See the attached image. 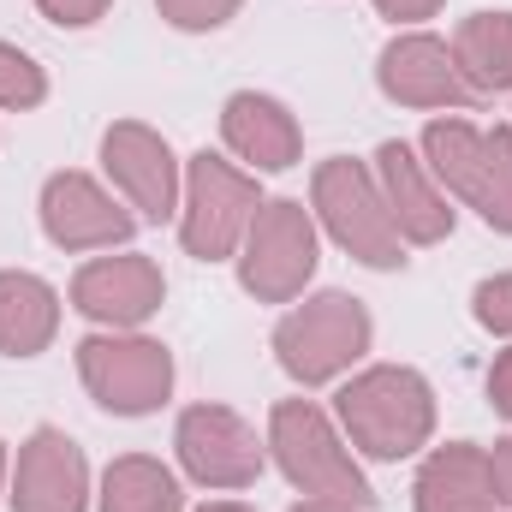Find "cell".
Listing matches in <instances>:
<instances>
[{"label": "cell", "mask_w": 512, "mask_h": 512, "mask_svg": "<svg viewBox=\"0 0 512 512\" xmlns=\"http://www.w3.org/2000/svg\"><path fill=\"white\" fill-rule=\"evenodd\" d=\"M334 417H340V435L364 459L399 465L423 453L435 435V387L411 364H370L334 393Z\"/></svg>", "instance_id": "1"}, {"label": "cell", "mask_w": 512, "mask_h": 512, "mask_svg": "<svg viewBox=\"0 0 512 512\" xmlns=\"http://www.w3.org/2000/svg\"><path fill=\"white\" fill-rule=\"evenodd\" d=\"M268 453L286 471L292 489L304 495H328L346 507H376V489L364 477V465L352 459V441L334 429V417L316 399H280L268 411Z\"/></svg>", "instance_id": "2"}, {"label": "cell", "mask_w": 512, "mask_h": 512, "mask_svg": "<svg viewBox=\"0 0 512 512\" xmlns=\"http://www.w3.org/2000/svg\"><path fill=\"white\" fill-rule=\"evenodd\" d=\"M423 167L459 203H471L495 233H512V126H471V120H429L423 126Z\"/></svg>", "instance_id": "3"}, {"label": "cell", "mask_w": 512, "mask_h": 512, "mask_svg": "<svg viewBox=\"0 0 512 512\" xmlns=\"http://www.w3.org/2000/svg\"><path fill=\"white\" fill-rule=\"evenodd\" d=\"M370 340H376V322H370L364 298H352V292H316L274 322V358L298 387L340 382L370 352Z\"/></svg>", "instance_id": "4"}, {"label": "cell", "mask_w": 512, "mask_h": 512, "mask_svg": "<svg viewBox=\"0 0 512 512\" xmlns=\"http://www.w3.org/2000/svg\"><path fill=\"white\" fill-rule=\"evenodd\" d=\"M310 215L328 227V239L352 262L382 268V274L405 268V239H399V227H393V215L382 203V185L364 161H352V155L322 161L316 179H310Z\"/></svg>", "instance_id": "5"}, {"label": "cell", "mask_w": 512, "mask_h": 512, "mask_svg": "<svg viewBox=\"0 0 512 512\" xmlns=\"http://www.w3.org/2000/svg\"><path fill=\"white\" fill-rule=\"evenodd\" d=\"M256 209H262L256 173L233 167L227 155H209V149H197L185 161V197H179V245H185V256H197V262L239 256Z\"/></svg>", "instance_id": "6"}, {"label": "cell", "mask_w": 512, "mask_h": 512, "mask_svg": "<svg viewBox=\"0 0 512 512\" xmlns=\"http://www.w3.org/2000/svg\"><path fill=\"white\" fill-rule=\"evenodd\" d=\"M78 382L114 417H149L173 393V352L137 328H102L78 340Z\"/></svg>", "instance_id": "7"}, {"label": "cell", "mask_w": 512, "mask_h": 512, "mask_svg": "<svg viewBox=\"0 0 512 512\" xmlns=\"http://www.w3.org/2000/svg\"><path fill=\"white\" fill-rule=\"evenodd\" d=\"M322 262L316 221L298 197H268L251 215V233L239 245V286L256 304H292Z\"/></svg>", "instance_id": "8"}, {"label": "cell", "mask_w": 512, "mask_h": 512, "mask_svg": "<svg viewBox=\"0 0 512 512\" xmlns=\"http://www.w3.org/2000/svg\"><path fill=\"white\" fill-rule=\"evenodd\" d=\"M173 447H179L185 477L203 489H251L268 465V453H262L268 441H256V429L233 405H209V399L179 411Z\"/></svg>", "instance_id": "9"}, {"label": "cell", "mask_w": 512, "mask_h": 512, "mask_svg": "<svg viewBox=\"0 0 512 512\" xmlns=\"http://www.w3.org/2000/svg\"><path fill=\"white\" fill-rule=\"evenodd\" d=\"M102 167L108 179L126 191L131 215L137 221H173L179 215V197H185V179H179V155L173 143L143 120H114L102 131Z\"/></svg>", "instance_id": "10"}, {"label": "cell", "mask_w": 512, "mask_h": 512, "mask_svg": "<svg viewBox=\"0 0 512 512\" xmlns=\"http://www.w3.org/2000/svg\"><path fill=\"white\" fill-rule=\"evenodd\" d=\"M36 209H42L48 245H60V251H114V245H126L131 233H137L131 203H120L102 179H90L78 167L48 173Z\"/></svg>", "instance_id": "11"}, {"label": "cell", "mask_w": 512, "mask_h": 512, "mask_svg": "<svg viewBox=\"0 0 512 512\" xmlns=\"http://www.w3.org/2000/svg\"><path fill=\"white\" fill-rule=\"evenodd\" d=\"M6 507L12 512H90V459L84 447L54 429L36 423L18 447V465L6 477Z\"/></svg>", "instance_id": "12"}, {"label": "cell", "mask_w": 512, "mask_h": 512, "mask_svg": "<svg viewBox=\"0 0 512 512\" xmlns=\"http://www.w3.org/2000/svg\"><path fill=\"white\" fill-rule=\"evenodd\" d=\"M376 84H382L387 102L399 108H453V114H471L483 96L465 84L459 60H453V42L429 36V30H405L393 36L376 60Z\"/></svg>", "instance_id": "13"}, {"label": "cell", "mask_w": 512, "mask_h": 512, "mask_svg": "<svg viewBox=\"0 0 512 512\" xmlns=\"http://www.w3.org/2000/svg\"><path fill=\"white\" fill-rule=\"evenodd\" d=\"M161 298H167V274L143 251L90 256L72 274V310L90 316L96 328H143L161 310Z\"/></svg>", "instance_id": "14"}, {"label": "cell", "mask_w": 512, "mask_h": 512, "mask_svg": "<svg viewBox=\"0 0 512 512\" xmlns=\"http://www.w3.org/2000/svg\"><path fill=\"white\" fill-rule=\"evenodd\" d=\"M376 185H382V203L405 245H441L453 233V197L435 185V173L417 161L411 143L387 137L376 149Z\"/></svg>", "instance_id": "15"}, {"label": "cell", "mask_w": 512, "mask_h": 512, "mask_svg": "<svg viewBox=\"0 0 512 512\" xmlns=\"http://www.w3.org/2000/svg\"><path fill=\"white\" fill-rule=\"evenodd\" d=\"M221 137L239 161H251V173H286L304 155V131L292 120L286 102L262 96V90H233L221 108Z\"/></svg>", "instance_id": "16"}, {"label": "cell", "mask_w": 512, "mask_h": 512, "mask_svg": "<svg viewBox=\"0 0 512 512\" xmlns=\"http://www.w3.org/2000/svg\"><path fill=\"white\" fill-rule=\"evenodd\" d=\"M417 512H495V471H489V453L477 441H447L423 459L417 471Z\"/></svg>", "instance_id": "17"}, {"label": "cell", "mask_w": 512, "mask_h": 512, "mask_svg": "<svg viewBox=\"0 0 512 512\" xmlns=\"http://www.w3.org/2000/svg\"><path fill=\"white\" fill-rule=\"evenodd\" d=\"M60 334V292L30 268H0V358H42Z\"/></svg>", "instance_id": "18"}, {"label": "cell", "mask_w": 512, "mask_h": 512, "mask_svg": "<svg viewBox=\"0 0 512 512\" xmlns=\"http://www.w3.org/2000/svg\"><path fill=\"white\" fill-rule=\"evenodd\" d=\"M453 60L477 96L512 90V12H471L453 30Z\"/></svg>", "instance_id": "19"}, {"label": "cell", "mask_w": 512, "mask_h": 512, "mask_svg": "<svg viewBox=\"0 0 512 512\" xmlns=\"http://www.w3.org/2000/svg\"><path fill=\"white\" fill-rule=\"evenodd\" d=\"M102 512H185V489L179 477L149 459V453H126L102 471V495H96Z\"/></svg>", "instance_id": "20"}, {"label": "cell", "mask_w": 512, "mask_h": 512, "mask_svg": "<svg viewBox=\"0 0 512 512\" xmlns=\"http://www.w3.org/2000/svg\"><path fill=\"white\" fill-rule=\"evenodd\" d=\"M42 102H48V72L18 42H0V108L6 114H30Z\"/></svg>", "instance_id": "21"}, {"label": "cell", "mask_w": 512, "mask_h": 512, "mask_svg": "<svg viewBox=\"0 0 512 512\" xmlns=\"http://www.w3.org/2000/svg\"><path fill=\"white\" fill-rule=\"evenodd\" d=\"M239 6H245V0H155V12H161L173 30H191V36L233 24V18H239Z\"/></svg>", "instance_id": "22"}, {"label": "cell", "mask_w": 512, "mask_h": 512, "mask_svg": "<svg viewBox=\"0 0 512 512\" xmlns=\"http://www.w3.org/2000/svg\"><path fill=\"white\" fill-rule=\"evenodd\" d=\"M471 316L489 328V334H512V274H495L471 292Z\"/></svg>", "instance_id": "23"}, {"label": "cell", "mask_w": 512, "mask_h": 512, "mask_svg": "<svg viewBox=\"0 0 512 512\" xmlns=\"http://www.w3.org/2000/svg\"><path fill=\"white\" fill-rule=\"evenodd\" d=\"M108 6L114 0H36V12L60 30H90L96 18H108Z\"/></svg>", "instance_id": "24"}, {"label": "cell", "mask_w": 512, "mask_h": 512, "mask_svg": "<svg viewBox=\"0 0 512 512\" xmlns=\"http://www.w3.org/2000/svg\"><path fill=\"white\" fill-rule=\"evenodd\" d=\"M489 405L512 423V346L495 358V370H489Z\"/></svg>", "instance_id": "25"}, {"label": "cell", "mask_w": 512, "mask_h": 512, "mask_svg": "<svg viewBox=\"0 0 512 512\" xmlns=\"http://www.w3.org/2000/svg\"><path fill=\"white\" fill-rule=\"evenodd\" d=\"M447 0H376V12L393 18V24H417V18H435Z\"/></svg>", "instance_id": "26"}, {"label": "cell", "mask_w": 512, "mask_h": 512, "mask_svg": "<svg viewBox=\"0 0 512 512\" xmlns=\"http://www.w3.org/2000/svg\"><path fill=\"white\" fill-rule=\"evenodd\" d=\"M489 471H495V495L512 507V435H507V441H495V453H489Z\"/></svg>", "instance_id": "27"}, {"label": "cell", "mask_w": 512, "mask_h": 512, "mask_svg": "<svg viewBox=\"0 0 512 512\" xmlns=\"http://www.w3.org/2000/svg\"><path fill=\"white\" fill-rule=\"evenodd\" d=\"M292 512H358V507H346V501H328V495H304Z\"/></svg>", "instance_id": "28"}, {"label": "cell", "mask_w": 512, "mask_h": 512, "mask_svg": "<svg viewBox=\"0 0 512 512\" xmlns=\"http://www.w3.org/2000/svg\"><path fill=\"white\" fill-rule=\"evenodd\" d=\"M197 512H256V507H245V501H209V507H197Z\"/></svg>", "instance_id": "29"}, {"label": "cell", "mask_w": 512, "mask_h": 512, "mask_svg": "<svg viewBox=\"0 0 512 512\" xmlns=\"http://www.w3.org/2000/svg\"><path fill=\"white\" fill-rule=\"evenodd\" d=\"M0 495H6V441H0Z\"/></svg>", "instance_id": "30"}]
</instances>
